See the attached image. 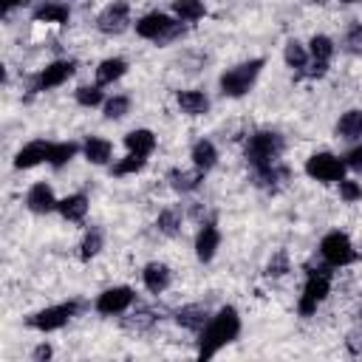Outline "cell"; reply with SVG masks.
Masks as SVG:
<instances>
[{"mask_svg": "<svg viewBox=\"0 0 362 362\" xmlns=\"http://www.w3.org/2000/svg\"><path fill=\"white\" fill-rule=\"evenodd\" d=\"M238 334H240V314H238V308H235V305L218 308V311L209 317V322L198 331V356H201V359L215 356L223 345L235 342Z\"/></svg>", "mask_w": 362, "mask_h": 362, "instance_id": "6da1fadb", "label": "cell"}, {"mask_svg": "<svg viewBox=\"0 0 362 362\" xmlns=\"http://www.w3.org/2000/svg\"><path fill=\"white\" fill-rule=\"evenodd\" d=\"M283 150H286V141H283V136L277 130H257V133L249 136L243 156H246L249 167L255 173H260V170H269V167L280 164Z\"/></svg>", "mask_w": 362, "mask_h": 362, "instance_id": "7a4b0ae2", "label": "cell"}, {"mask_svg": "<svg viewBox=\"0 0 362 362\" xmlns=\"http://www.w3.org/2000/svg\"><path fill=\"white\" fill-rule=\"evenodd\" d=\"M263 65H266V62H263L260 57H255V59H246V62H238V65L226 68V71L221 74V79H218L221 93L229 96V99H240V96H246V93L255 88V82H257Z\"/></svg>", "mask_w": 362, "mask_h": 362, "instance_id": "3957f363", "label": "cell"}, {"mask_svg": "<svg viewBox=\"0 0 362 362\" xmlns=\"http://www.w3.org/2000/svg\"><path fill=\"white\" fill-rule=\"evenodd\" d=\"M133 25H136V34L141 40H150V42H170L181 31L178 28V20L170 17V14H164V11H147Z\"/></svg>", "mask_w": 362, "mask_h": 362, "instance_id": "277c9868", "label": "cell"}, {"mask_svg": "<svg viewBox=\"0 0 362 362\" xmlns=\"http://www.w3.org/2000/svg\"><path fill=\"white\" fill-rule=\"evenodd\" d=\"M79 303L76 300H68V303H57V305H48V308H42V311H37V314H31L28 320H25V325L28 328H34V331H42V334H51V331H59V328H65L76 314H79Z\"/></svg>", "mask_w": 362, "mask_h": 362, "instance_id": "5b68a950", "label": "cell"}, {"mask_svg": "<svg viewBox=\"0 0 362 362\" xmlns=\"http://www.w3.org/2000/svg\"><path fill=\"white\" fill-rule=\"evenodd\" d=\"M328 291H331V272H328V269H314V272H308L305 286H303V294H300V300H297L300 317L317 314V305L328 297Z\"/></svg>", "mask_w": 362, "mask_h": 362, "instance_id": "8992f818", "label": "cell"}, {"mask_svg": "<svg viewBox=\"0 0 362 362\" xmlns=\"http://www.w3.org/2000/svg\"><path fill=\"white\" fill-rule=\"evenodd\" d=\"M345 158L334 156V153H314L305 158V175L320 181V184H339L345 178Z\"/></svg>", "mask_w": 362, "mask_h": 362, "instance_id": "52a82bcc", "label": "cell"}, {"mask_svg": "<svg viewBox=\"0 0 362 362\" xmlns=\"http://www.w3.org/2000/svg\"><path fill=\"white\" fill-rule=\"evenodd\" d=\"M320 255L322 260L331 266V269H342V266H351L356 260V249L351 243V238L339 229L328 232L322 240H320Z\"/></svg>", "mask_w": 362, "mask_h": 362, "instance_id": "ba28073f", "label": "cell"}, {"mask_svg": "<svg viewBox=\"0 0 362 362\" xmlns=\"http://www.w3.org/2000/svg\"><path fill=\"white\" fill-rule=\"evenodd\" d=\"M133 303H136V291H133L130 286H110V288H105V291L96 297L93 308H96L102 317H116V314H124Z\"/></svg>", "mask_w": 362, "mask_h": 362, "instance_id": "9c48e42d", "label": "cell"}, {"mask_svg": "<svg viewBox=\"0 0 362 362\" xmlns=\"http://www.w3.org/2000/svg\"><path fill=\"white\" fill-rule=\"evenodd\" d=\"M76 74V59H54L48 62L31 82V90H51V88H59L65 85L71 76Z\"/></svg>", "mask_w": 362, "mask_h": 362, "instance_id": "30bf717a", "label": "cell"}, {"mask_svg": "<svg viewBox=\"0 0 362 362\" xmlns=\"http://www.w3.org/2000/svg\"><path fill=\"white\" fill-rule=\"evenodd\" d=\"M127 25H130V3H127V0H113V3H107V6L99 11V17H96V28H99L102 34H107V37L122 34Z\"/></svg>", "mask_w": 362, "mask_h": 362, "instance_id": "8fae6325", "label": "cell"}, {"mask_svg": "<svg viewBox=\"0 0 362 362\" xmlns=\"http://www.w3.org/2000/svg\"><path fill=\"white\" fill-rule=\"evenodd\" d=\"M25 206H28V212H34V215H48V212H57L59 198L54 195L51 184L37 181V184L25 192Z\"/></svg>", "mask_w": 362, "mask_h": 362, "instance_id": "7c38bea8", "label": "cell"}, {"mask_svg": "<svg viewBox=\"0 0 362 362\" xmlns=\"http://www.w3.org/2000/svg\"><path fill=\"white\" fill-rule=\"evenodd\" d=\"M218 246H221V229H218V223H215V221L201 223V229H198V235H195V257H198L201 263H209V260L215 257Z\"/></svg>", "mask_w": 362, "mask_h": 362, "instance_id": "4fadbf2b", "label": "cell"}, {"mask_svg": "<svg viewBox=\"0 0 362 362\" xmlns=\"http://www.w3.org/2000/svg\"><path fill=\"white\" fill-rule=\"evenodd\" d=\"M48 153H51V141H45V139H34V141H28V144H23L20 150H17V156H14V167L17 170H31V167H37V164H48Z\"/></svg>", "mask_w": 362, "mask_h": 362, "instance_id": "5bb4252c", "label": "cell"}, {"mask_svg": "<svg viewBox=\"0 0 362 362\" xmlns=\"http://www.w3.org/2000/svg\"><path fill=\"white\" fill-rule=\"evenodd\" d=\"M170 280H173V274H170V266L167 263L153 260V263H147L141 269V283H144V288L150 294H164L170 288Z\"/></svg>", "mask_w": 362, "mask_h": 362, "instance_id": "9a60e30c", "label": "cell"}, {"mask_svg": "<svg viewBox=\"0 0 362 362\" xmlns=\"http://www.w3.org/2000/svg\"><path fill=\"white\" fill-rule=\"evenodd\" d=\"M337 139L342 141H362V107H351L339 116L337 127H334Z\"/></svg>", "mask_w": 362, "mask_h": 362, "instance_id": "2e32d148", "label": "cell"}, {"mask_svg": "<svg viewBox=\"0 0 362 362\" xmlns=\"http://www.w3.org/2000/svg\"><path fill=\"white\" fill-rule=\"evenodd\" d=\"M175 322L187 331H201L206 322H209V308L201 305V303H192V305H184L175 311Z\"/></svg>", "mask_w": 362, "mask_h": 362, "instance_id": "e0dca14e", "label": "cell"}, {"mask_svg": "<svg viewBox=\"0 0 362 362\" xmlns=\"http://www.w3.org/2000/svg\"><path fill=\"white\" fill-rule=\"evenodd\" d=\"M57 212H59L65 221H71V223H82V221H85V215H88V195H85V192L65 195V198L59 201Z\"/></svg>", "mask_w": 362, "mask_h": 362, "instance_id": "ac0fdd59", "label": "cell"}, {"mask_svg": "<svg viewBox=\"0 0 362 362\" xmlns=\"http://www.w3.org/2000/svg\"><path fill=\"white\" fill-rule=\"evenodd\" d=\"M34 20L37 23H57V25H65L71 20V8L68 3H59V0H48V3H40L34 8Z\"/></svg>", "mask_w": 362, "mask_h": 362, "instance_id": "d6986e66", "label": "cell"}, {"mask_svg": "<svg viewBox=\"0 0 362 362\" xmlns=\"http://www.w3.org/2000/svg\"><path fill=\"white\" fill-rule=\"evenodd\" d=\"M127 74V59H122V57H107V59H102L99 65H96V85H113V82H119L122 76Z\"/></svg>", "mask_w": 362, "mask_h": 362, "instance_id": "ffe728a7", "label": "cell"}, {"mask_svg": "<svg viewBox=\"0 0 362 362\" xmlns=\"http://www.w3.org/2000/svg\"><path fill=\"white\" fill-rule=\"evenodd\" d=\"M175 102H178L181 113H187V116H204L209 110V96L204 90H178Z\"/></svg>", "mask_w": 362, "mask_h": 362, "instance_id": "44dd1931", "label": "cell"}, {"mask_svg": "<svg viewBox=\"0 0 362 362\" xmlns=\"http://www.w3.org/2000/svg\"><path fill=\"white\" fill-rule=\"evenodd\" d=\"M124 147H127V153H136V156L147 158L156 150V133L147 130V127H136V130H130L124 136Z\"/></svg>", "mask_w": 362, "mask_h": 362, "instance_id": "7402d4cb", "label": "cell"}, {"mask_svg": "<svg viewBox=\"0 0 362 362\" xmlns=\"http://www.w3.org/2000/svg\"><path fill=\"white\" fill-rule=\"evenodd\" d=\"M82 156H85L90 164L102 167V164L110 161V156H113V144H110L107 139H102V136H88L85 144H82Z\"/></svg>", "mask_w": 362, "mask_h": 362, "instance_id": "603a6c76", "label": "cell"}, {"mask_svg": "<svg viewBox=\"0 0 362 362\" xmlns=\"http://www.w3.org/2000/svg\"><path fill=\"white\" fill-rule=\"evenodd\" d=\"M189 158H192V167L209 173V170L218 164V150H215V144H212L209 139H198V141L192 144V150H189Z\"/></svg>", "mask_w": 362, "mask_h": 362, "instance_id": "cb8c5ba5", "label": "cell"}, {"mask_svg": "<svg viewBox=\"0 0 362 362\" xmlns=\"http://www.w3.org/2000/svg\"><path fill=\"white\" fill-rule=\"evenodd\" d=\"M204 175H206L204 170L192 167V170H173L167 178H170V187H173L175 192H192V189H198V187H201Z\"/></svg>", "mask_w": 362, "mask_h": 362, "instance_id": "d4e9b609", "label": "cell"}, {"mask_svg": "<svg viewBox=\"0 0 362 362\" xmlns=\"http://www.w3.org/2000/svg\"><path fill=\"white\" fill-rule=\"evenodd\" d=\"M173 14L181 23H198L206 14L204 0H173Z\"/></svg>", "mask_w": 362, "mask_h": 362, "instance_id": "484cf974", "label": "cell"}, {"mask_svg": "<svg viewBox=\"0 0 362 362\" xmlns=\"http://www.w3.org/2000/svg\"><path fill=\"white\" fill-rule=\"evenodd\" d=\"M181 221H184L181 209H178V206H167V209L158 212V218H156V229H158L161 235H167V238H175V235L181 232Z\"/></svg>", "mask_w": 362, "mask_h": 362, "instance_id": "4316f807", "label": "cell"}, {"mask_svg": "<svg viewBox=\"0 0 362 362\" xmlns=\"http://www.w3.org/2000/svg\"><path fill=\"white\" fill-rule=\"evenodd\" d=\"M283 59H286V65H288V68L303 71V68L308 65V59H311L308 45H303L300 40H288V42H286V48H283Z\"/></svg>", "mask_w": 362, "mask_h": 362, "instance_id": "83f0119b", "label": "cell"}, {"mask_svg": "<svg viewBox=\"0 0 362 362\" xmlns=\"http://www.w3.org/2000/svg\"><path fill=\"white\" fill-rule=\"evenodd\" d=\"M79 153V147L74 144V141H51V153H48V164L54 167V170H59V167H65L74 156Z\"/></svg>", "mask_w": 362, "mask_h": 362, "instance_id": "f1b7e54d", "label": "cell"}, {"mask_svg": "<svg viewBox=\"0 0 362 362\" xmlns=\"http://www.w3.org/2000/svg\"><path fill=\"white\" fill-rule=\"evenodd\" d=\"M102 246H105V235H102V229H99V226H90V229L85 232L82 243H79V257H82V260L96 257V255L102 252Z\"/></svg>", "mask_w": 362, "mask_h": 362, "instance_id": "f546056e", "label": "cell"}, {"mask_svg": "<svg viewBox=\"0 0 362 362\" xmlns=\"http://www.w3.org/2000/svg\"><path fill=\"white\" fill-rule=\"evenodd\" d=\"M102 110H105V119L119 122V119H124L130 113V96L127 93H113L110 99H105Z\"/></svg>", "mask_w": 362, "mask_h": 362, "instance_id": "4dcf8cb0", "label": "cell"}, {"mask_svg": "<svg viewBox=\"0 0 362 362\" xmlns=\"http://www.w3.org/2000/svg\"><path fill=\"white\" fill-rule=\"evenodd\" d=\"M308 54H311V59H317V62H328V59L334 57V40H331L328 34H314V37L308 40Z\"/></svg>", "mask_w": 362, "mask_h": 362, "instance_id": "1f68e13d", "label": "cell"}, {"mask_svg": "<svg viewBox=\"0 0 362 362\" xmlns=\"http://www.w3.org/2000/svg\"><path fill=\"white\" fill-rule=\"evenodd\" d=\"M144 164H147V158H144V156L127 153L124 158H119V161L110 167V173H113L116 178H124V175H136V173H141V170H144Z\"/></svg>", "mask_w": 362, "mask_h": 362, "instance_id": "d6a6232c", "label": "cell"}, {"mask_svg": "<svg viewBox=\"0 0 362 362\" xmlns=\"http://www.w3.org/2000/svg\"><path fill=\"white\" fill-rule=\"evenodd\" d=\"M76 102L82 107H99V105H105L102 85H79L76 88Z\"/></svg>", "mask_w": 362, "mask_h": 362, "instance_id": "836d02e7", "label": "cell"}, {"mask_svg": "<svg viewBox=\"0 0 362 362\" xmlns=\"http://www.w3.org/2000/svg\"><path fill=\"white\" fill-rule=\"evenodd\" d=\"M339 198H342L345 204L362 201V184L354 181V178H342V181H339Z\"/></svg>", "mask_w": 362, "mask_h": 362, "instance_id": "e575fe53", "label": "cell"}, {"mask_svg": "<svg viewBox=\"0 0 362 362\" xmlns=\"http://www.w3.org/2000/svg\"><path fill=\"white\" fill-rule=\"evenodd\" d=\"M345 51L351 54H362V23H354L345 34Z\"/></svg>", "mask_w": 362, "mask_h": 362, "instance_id": "d590c367", "label": "cell"}, {"mask_svg": "<svg viewBox=\"0 0 362 362\" xmlns=\"http://www.w3.org/2000/svg\"><path fill=\"white\" fill-rule=\"evenodd\" d=\"M286 272H288V257H286V252H277V255L269 260L266 274H269V277H280V274H286Z\"/></svg>", "mask_w": 362, "mask_h": 362, "instance_id": "8d00e7d4", "label": "cell"}, {"mask_svg": "<svg viewBox=\"0 0 362 362\" xmlns=\"http://www.w3.org/2000/svg\"><path fill=\"white\" fill-rule=\"evenodd\" d=\"M342 158H345V167H348V170L362 173V141H356V144H354Z\"/></svg>", "mask_w": 362, "mask_h": 362, "instance_id": "74e56055", "label": "cell"}, {"mask_svg": "<svg viewBox=\"0 0 362 362\" xmlns=\"http://www.w3.org/2000/svg\"><path fill=\"white\" fill-rule=\"evenodd\" d=\"M51 356H54V348H51L48 342H40V345L34 348V354H31L34 362H45V359H51Z\"/></svg>", "mask_w": 362, "mask_h": 362, "instance_id": "f35d334b", "label": "cell"}, {"mask_svg": "<svg viewBox=\"0 0 362 362\" xmlns=\"http://www.w3.org/2000/svg\"><path fill=\"white\" fill-rule=\"evenodd\" d=\"M23 3H28V0H0V6H3V11H11L14 6H23Z\"/></svg>", "mask_w": 362, "mask_h": 362, "instance_id": "ab89813d", "label": "cell"}, {"mask_svg": "<svg viewBox=\"0 0 362 362\" xmlns=\"http://www.w3.org/2000/svg\"><path fill=\"white\" fill-rule=\"evenodd\" d=\"M342 3H359V0H342Z\"/></svg>", "mask_w": 362, "mask_h": 362, "instance_id": "60d3db41", "label": "cell"}, {"mask_svg": "<svg viewBox=\"0 0 362 362\" xmlns=\"http://www.w3.org/2000/svg\"><path fill=\"white\" fill-rule=\"evenodd\" d=\"M311 3H325V0H311Z\"/></svg>", "mask_w": 362, "mask_h": 362, "instance_id": "b9f144b4", "label": "cell"}]
</instances>
